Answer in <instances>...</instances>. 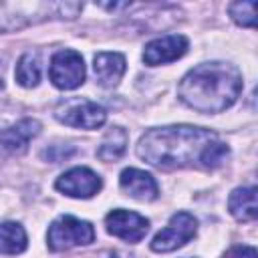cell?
Returning <instances> with one entry per match:
<instances>
[{
    "mask_svg": "<svg viewBox=\"0 0 258 258\" xmlns=\"http://www.w3.org/2000/svg\"><path fill=\"white\" fill-rule=\"evenodd\" d=\"M196 230H198L196 218L187 212H177L171 216L169 224L161 232H157V236L151 242V250L171 252V250L183 246L185 242H189L196 236Z\"/></svg>",
    "mask_w": 258,
    "mask_h": 258,
    "instance_id": "cell-5",
    "label": "cell"
},
{
    "mask_svg": "<svg viewBox=\"0 0 258 258\" xmlns=\"http://www.w3.org/2000/svg\"><path fill=\"white\" fill-rule=\"evenodd\" d=\"M16 81L22 87H36L40 81V64L38 58L30 52L22 54L18 64H16Z\"/></svg>",
    "mask_w": 258,
    "mask_h": 258,
    "instance_id": "cell-16",
    "label": "cell"
},
{
    "mask_svg": "<svg viewBox=\"0 0 258 258\" xmlns=\"http://www.w3.org/2000/svg\"><path fill=\"white\" fill-rule=\"evenodd\" d=\"M48 75H50V81H52L54 87H58L62 91L77 89L85 81V62H83V56L77 50H71V48H64V50L54 52V56L50 60Z\"/></svg>",
    "mask_w": 258,
    "mask_h": 258,
    "instance_id": "cell-4",
    "label": "cell"
},
{
    "mask_svg": "<svg viewBox=\"0 0 258 258\" xmlns=\"http://www.w3.org/2000/svg\"><path fill=\"white\" fill-rule=\"evenodd\" d=\"M56 189L71 198H93L101 189V177L89 167H73L56 179Z\"/></svg>",
    "mask_w": 258,
    "mask_h": 258,
    "instance_id": "cell-8",
    "label": "cell"
},
{
    "mask_svg": "<svg viewBox=\"0 0 258 258\" xmlns=\"http://www.w3.org/2000/svg\"><path fill=\"white\" fill-rule=\"evenodd\" d=\"M242 91V75L230 62L194 67L179 83V99L200 113H220L234 105Z\"/></svg>",
    "mask_w": 258,
    "mask_h": 258,
    "instance_id": "cell-2",
    "label": "cell"
},
{
    "mask_svg": "<svg viewBox=\"0 0 258 258\" xmlns=\"http://www.w3.org/2000/svg\"><path fill=\"white\" fill-rule=\"evenodd\" d=\"M230 16L240 26H248V28L256 26V2L246 0V2H234V4H230Z\"/></svg>",
    "mask_w": 258,
    "mask_h": 258,
    "instance_id": "cell-17",
    "label": "cell"
},
{
    "mask_svg": "<svg viewBox=\"0 0 258 258\" xmlns=\"http://www.w3.org/2000/svg\"><path fill=\"white\" fill-rule=\"evenodd\" d=\"M26 232L16 222L0 224V254H20L26 250Z\"/></svg>",
    "mask_w": 258,
    "mask_h": 258,
    "instance_id": "cell-15",
    "label": "cell"
},
{
    "mask_svg": "<svg viewBox=\"0 0 258 258\" xmlns=\"http://www.w3.org/2000/svg\"><path fill=\"white\" fill-rule=\"evenodd\" d=\"M40 131V123L34 119H22L16 125L0 127V151L2 153H24L28 141L36 137Z\"/></svg>",
    "mask_w": 258,
    "mask_h": 258,
    "instance_id": "cell-10",
    "label": "cell"
},
{
    "mask_svg": "<svg viewBox=\"0 0 258 258\" xmlns=\"http://www.w3.org/2000/svg\"><path fill=\"white\" fill-rule=\"evenodd\" d=\"M93 69L101 87H115L125 73V56L119 52H99L93 60Z\"/></svg>",
    "mask_w": 258,
    "mask_h": 258,
    "instance_id": "cell-12",
    "label": "cell"
},
{
    "mask_svg": "<svg viewBox=\"0 0 258 258\" xmlns=\"http://www.w3.org/2000/svg\"><path fill=\"white\" fill-rule=\"evenodd\" d=\"M58 121L71 127H81V129H97L105 123L107 113L101 105L93 101H67L64 105L58 107L56 111Z\"/></svg>",
    "mask_w": 258,
    "mask_h": 258,
    "instance_id": "cell-6",
    "label": "cell"
},
{
    "mask_svg": "<svg viewBox=\"0 0 258 258\" xmlns=\"http://www.w3.org/2000/svg\"><path fill=\"white\" fill-rule=\"evenodd\" d=\"M187 50V38L181 34H167L161 38H155L145 44L143 48V60L151 67L165 64L181 58Z\"/></svg>",
    "mask_w": 258,
    "mask_h": 258,
    "instance_id": "cell-9",
    "label": "cell"
},
{
    "mask_svg": "<svg viewBox=\"0 0 258 258\" xmlns=\"http://www.w3.org/2000/svg\"><path fill=\"white\" fill-rule=\"evenodd\" d=\"M105 226L109 230V234L127 240V242H139L145 238L147 230H149V222L135 214V212H127V210H113L107 214L105 218Z\"/></svg>",
    "mask_w": 258,
    "mask_h": 258,
    "instance_id": "cell-7",
    "label": "cell"
},
{
    "mask_svg": "<svg viewBox=\"0 0 258 258\" xmlns=\"http://www.w3.org/2000/svg\"><path fill=\"white\" fill-rule=\"evenodd\" d=\"M48 246L54 252H62L75 246H87L95 240V230L89 222L77 220L73 216L56 218L48 228Z\"/></svg>",
    "mask_w": 258,
    "mask_h": 258,
    "instance_id": "cell-3",
    "label": "cell"
},
{
    "mask_svg": "<svg viewBox=\"0 0 258 258\" xmlns=\"http://www.w3.org/2000/svg\"><path fill=\"white\" fill-rule=\"evenodd\" d=\"M127 141H129V137H127V131L123 127H111L105 133V137H103V141H101V145L97 149L99 159H103V161H117L125 153Z\"/></svg>",
    "mask_w": 258,
    "mask_h": 258,
    "instance_id": "cell-14",
    "label": "cell"
},
{
    "mask_svg": "<svg viewBox=\"0 0 258 258\" xmlns=\"http://www.w3.org/2000/svg\"><path fill=\"white\" fill-rule=\"evenodd\" d=\"M0 87H2V67H0Z\"/></svg>",
    "mask_w": 258,
    "mask_h": 258,
    "instance_id": "cell-19",
    "label": "cell"
},
{
    "mask_svg": "<svg viewBox=\"0 0 258 258\" xmlns=\"http://www.w3.org/2000/svg\"><path fill=\"white\" fill-rule=\"evenodd\" d=\"M228 153V145L222 143L214 131L191 125L151 129L139 139L137 145V155L159 169H214L226 161Z\"/></svg>",
    "mask_w": 258,
    "mask_h": 258,
    "instance_id": "cell-1",
    "label": "cell"
},
{
    "mask_svg": "<svg viewBox=\"0 0 258 258\" xmlns=\"http://www.w3.org/2000/svg\"><path fill=\"white\" fill-rule=\"evenodd\" d=\"M119 185L127 196H131L135 200H143V202H151L159 194L157 181L149 173H145L141 169H135V167H129V169L121 171Z\"/></svg>",
    "mask_w": 258,
    "mask_h": 258,
    "instance_id": "cell-11",
    "label": "cell"
},
{
    "mask_svg": "<svg viewBox=\"0 0 258 258\" xmlns=\"http://www.w3.org/2000/svg\"><path fill=\"white\" fill-rule=\"evenodd\" d=\"M224 258H256V250L252 246H236L224 254Z\"/></svg>",
    "mask_w": 258,
    "mask_h": 258,
    "instance_id": "cell-18",
    "label": "cell"
},
{
    "mask_svg": "<svg viewBox=\"0 0 258 258\" xmlns=\"http://www.w3.org/2000/svg\"><path fill=\"white\" fill-rule=\"evenodd\" d=\"M230 214L240 222H252L256 220V187H238L230 194L228 200Z\"/></svg>",
    "mask_w": 258,
    "mask_h": 258,
    "instance_id": "cell-13",
    "label": "cell"
}]
</instances>
